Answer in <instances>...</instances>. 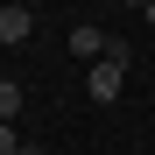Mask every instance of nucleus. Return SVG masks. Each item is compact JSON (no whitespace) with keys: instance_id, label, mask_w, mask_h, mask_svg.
<instances>
[{"instance_id":"1","label":"nucleus","mask_w":155,"mask_h":155,"mask_svg":"<svg viewBox=\"0 0 155 155\" xmlns=\"http://www.w3.org/2000/svg\"><path fill=\"white\" fill-rule=\"evenodd\" d=\"M120 85H127V42H113L106 57L85 71V92H92V106H113V99H120Z\"/></svg>"},{"instance_id":"2","label":"nucleus","mask_w":155,"mask_h":155,"mask_svg":"<svg viewBox=\"0 0 155 155\" xmlns=\"http://www.w3.org/2000/svg\"><path fill=\"white\" fill-rule=\"evenodd\" d=\"M35 35V14L28 7H0V49H14V42H28Z\"/></svg>"},{"instance_id":"3","label":"nucleus","mask_w":155,"mask_h":155,"mask_svg":"<svg viewBox=\"0 0 155 155\" xmlns=\"http://www.w3.org/2000/svg\"><path fill=\"white\" fill-rule=\"evenodd\" d=\"M71 49H78V57H92V64H99V57L113 49V35H106V28H92V21H78V28H71Z\"/></svg>"},{"instance_id":"4","label":"nucleus","mask_w":155,"mask_h":155,"mask_svg":"<svg viewBox=\"0 0 155 155\" xmlns=\"http://www.w3.org/2000/svg\"><path fill=\"white\" fill-rule=\"evenodd\" d=\"M14 113H21V85L0 78V127H14Z\"/></svg>"},{"instance_id":"5","label":"nucleus","mask_w":155,"mask_h":155,"mask_svg":"<svg viewBox=\"0 0 155 155\" xmlns=\"http://www.w3.org/2000/svg\"><path fill=\"white\" fill-rule=\"evenodd\" d=\"M21 148V134H14V127H0V155H14Z\"/></svg>"},{"instance_id":"6","label":"nucleus","mask_w":155,"mask_h":155,"mask_svg":"<svg viewBox=\"0 0 155 155\" xmlns=\"http://www.w3.org/2000/svg\"><path fill=\"white\" fill-rule=\"evenodd\" d=\"M148 21H155V0H148Z\"/></svg>"},{"instance_id":"7","label":"nucleus","mask_w":155,"mask_h":155,"mask_svg":"<svg viewBox=\"0 0 155 155\" xmlns=\"http://www.w3.org/2000/svg\"><path fill=\"white\" fill-rule=\"evenodd\" d=\"M0 78H7V71H0Z\"/></svg>"}]
</instances>
